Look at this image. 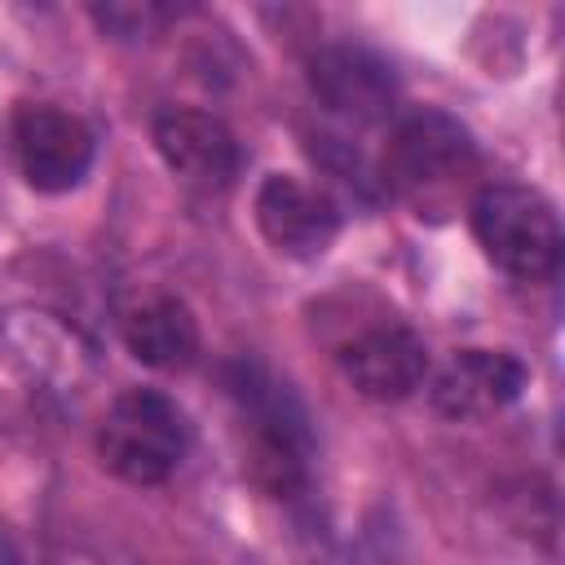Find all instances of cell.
Returning a JSON list of instances; mask_svg holds the SVG:
<instances>
[{
    "label": "cell",
    "mask_w": 565,
    "mask_h": 565,
    "mask_svg": "<svg viewBox=\"0 0 565 565\" xmlns=\"http://www.w3.org/2000/svg\"><path fill=\"white\" fill-rule=\"evenodd\" d=\"M384 185L424 221H446L481 190V150L472 132L446 110H411L388 128L380 154Z\"/></svg>",
    "instance_id": "6da1fadb"
},
{
    "label": "cell",
    "mask_w": 565,
    "mask_h": 565,
    "mask_svg": "<svg viewBox=\"0 0 565 565\" xmlns=\"http://www.w3.org/2000/svg\"><path fill=\"white\" fill-rule=\"evenodd\" d=\"M225 393L238 419V463L265 499H291L309 481V415L269 366L238 358L225 371Z\"/></svg>",
    "instance_id": "7a4b0ae2"
},
{
    "label": "cell",
    "mask_w": 565,
    "mask_h": 565,
    "mask_svg": "<svg viewBox=\"0 0 565 565\" xmlns=\"http://www.w3.org/2000/svg\"><path fill=\"white\" fill-rule=\"evenodd\" d=\"M468 225L490 265L521 282H547L561 269V221L547 194L521 181H486L468 203Z\"/></svg>",
    "instance_id": "3957f363"
},
{
    "label": "cell",
    "mask_w": 565,
    "mask_h": 565,
    "mask_svg": "<svg viewBox=\"0 0 565 565\" xmlns=\"http://www.w3.org/2000/svg\"><path fill=\"white\" fill-rule=\"evenodd\" d=\"M93 446L110 477L128 486H163L185 459L190 424L168 393L124 388L102 411Z\"/></svg>",
    "instance_id": "277c9868"
},
{
    "label": "cell",
    "mask_w": 565,
    "mask_h": 565,
    "mask_svg": "<svg viewBox=\"0 0 565 565\" xmlns=\"http://www.w3.org/2000/svg\"><path fill=\"white\" fill-rule=\"evenodd\" d=\"M9 150L31 190L66 194L88 177L97 137L79 115L53 102H22L13 106V119H9Z\"/></svg>",
    "instance_id": "5b68a950"
},
{
    "label": "cell",
    "mask_w": 565,
    "mask_h": 565,
    "mask_svg": "<svg viewBox=\"0 0 565 565\" xmlns=\"http://www.w3.org/2000/svg\"><path fill=\"white\" fill-rule=\"evenodd\" d=\"M256 230L287 260H318L340 234V207L327 190L291 172H269L252 199Z\"/></svg>",
    "instance_id": "8992f818"
},
{
    "label": "cell",
    "mask_w": 565,
    "mask_h": 565,
    "mask_svg": "<svg viewBox=\"0 0 565 565\" xmlns=\"http://www.w3.org/2000/svg\"><path fill=\"white\" fill-rule=\"evenodd\" d=\"M150 141L163 168L199 190L234 185L238 163H243L238 137L230 132V124L199 106H163L150 119Z\"/></svg>",
    "instance_id": "52a82bcc"
},
{
    "label": "cell",
    "mask_w": 565,
    "mask_h": 565,
    "mask_svg": "<svg viewBox=\"0 0 565 565\" xmlns=\"http://www.w3.org/2000/svg\"><path fill=\"white\" fill-rule=\"evenodd\" d=\"M313 97L349 124H384L397 110L402 84L388 57L366 44H327L309 57Z\"/></svg>",
    "instance_id": "ba28073f"
},
{
    "label": "cell",
    "mask_w": 565,
    "mask_h": 565,
    "mask_svg": "<svg viewBox=\"0 0 565 565\" xmlns=\"http://www.w3.org/2000/svg\"><path fill=\"white\" fill-rule=\"evenodd\" d=\"M530 371L508 349H459L450 353L424 384L428 402L446 419H486L512 406L525 388Z\"/></svg>",
    "instance_id": "9c48e42d"
},
{
    "label": "cell",
    "mask_w": 565,
    "mask_h": 565,
    "mask_svg": "<svg viewBox=\"0 0 565 565\" xmlns=\"http://www.w3.org/2000/svg\"><path fill=\"white\" fill-rule=\"evenodd\" d=\"M335 362L344 380L371 402H402L428 380V349L402 322L362 327L335 349Z\"/></svg>",
    "instance_id": "30bf717a"
},
{
    "label": "cell",
    "mask_w": 565,
    "mask_h": 565,
    "mask_svg": "<svg viewBox=\"0 0 565 565\" xmlns=\"http://www.w3.org/2000/svg\"><path fill=\"white\" fill-rule=\"evenodd\" d=\"M119 335L150 371H185L199 358V318L181 296H146L119 318Z\"/></svg>",
    "instance_id": "8fae6325"
},
{
    "label": "cell",
    "mask_w": 565,
    "mask_h": 565,
    "mask_svg": "<svg viewBox=\"0 0 565 565\" xmlns=\"http://www.w3.org/2000/svg\"><path fill=\"white\" fill-rule=\"evenodd\" d=\"M181 9H172V4H154V0H141V4H93L88 9V18L106 31V35H115V40H150V35H159L172 18H177Z\"/></svg>",
    "instance_id": "7c38bea8"
},
{
    "label": "cell",
    "mask_w": 565,
    "mask_h": 565,
    "mask_svg": "<svg viewBox=\"0 0 565 565\" xmlns=\"http://www.w3.org/2000/svg\"><path fill=\"white\" fill-rule=\"evenodd\" d=\"M0 565H22V552H18V539L0 525Z\"/></svg>",
    "instance_id": "4fadbf2b"
}]
</instances>
